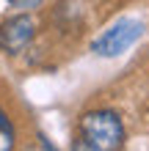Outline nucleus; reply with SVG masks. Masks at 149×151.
I'll use <instances>...</instances> for the list:
<instances>
[{"instance_id":"f257e3e1","label":"nucleus","mask_w":149,"mask_h":151,"mask_svg":"<svg viewBox=\"0 0 149 151\" xmlns=\"http://www.w3.org/2000/svg\"><path fill=\"white\" fill-rule=\"evenodd\" d=\"M83 137L100 151H119L124 143V127L113 110H91L80 118Z\"/></svg>"},{"instance_id":"f03ea898","label":"nucleus","mask_w":149,"mask_h":151,"mask_svg":"<svg viewBox=\"0 0 149 151\" xmlns=\"http://www.w3.org/2000/svg\"><path fill=\"white\" fill-rule=\"evenodd\" d=\"M141 36H144V22H138V19H119L94 41L91 50L97 52L100 58H116V55H121V52H127Z\"/></svg>"},{"instance_id":"7ed1b4c3","label":"nucleus","mask_w":149,"mask_h":151,"mask_svg":"<svg viewBox=\"0 0 149 151\" xmlns=\"http://www.w3.org/2000/svg\"><path fill=\"white\" fill-rule=\"evenodd\" d=\"M33 33H36V22L28 14H17L0 25V50L8 55H17L33 41Z\"/></svg>"},{"instance_id":"20e7f679","label":"nucleus","mask_w":149,"mask_h":151,"mask_svg":"<svg viewBox=\"0 0 149 151\" xmlns=\"http://www.w3.org/2000/svg\"><path fill=\"white\" fill-rule=\"evenodd\" d=\"M14 148V124L6 115V110H0V151H11Z\"/></svg>"},{"instance_id":"39448f33","label":"nucleus","mask_w":149,"mask_h":151,"mask_svg":"<svg viewBox=\"0 0 149 151\" xmlns=\"http://www.w3.org/2000/svg\"><path fill=\"white\" fill-rule=\"evenodd\" d=\"M8 6H14V8H20V11H31V8H36V6H41V0H8Z\"/></svg>"},{"instance_id":"423d86ee","label":"nucleus","mask_w":149,"mask_h":151,"mask_svg":"<svg viewBox=\"0 0 149 151\" xmlns=\"http://www.w3.org/2000/svg\"><path fill=\"white\" fill-rule=\"evenodd\" d=\"M72 151H100V148H97V146H91L89 140L83 137V140H75V143H72Z\"/></svg>"},{"instance_id":"0eeeda50","label":"nucleus","mask_w":149,"mask_h":151,"mask_svg":"<svg viewBox=\"0 0 149 151\" xmlns=\"http://www.w3.org/2000/svg\"><path fill=\"white\" fill-rule=\"evenodd\" d=\"M39 140H41V146H44V148H47V151H55V148H52V143H50V140H47V137H44V135H39Z\"/></svg>"}]
</instances>
